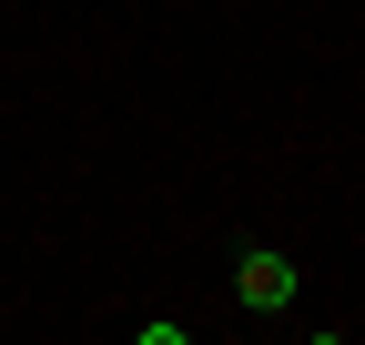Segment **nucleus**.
<instances>
[{
    "mask_svg": "<svg viewBox=\"0 0 365 345\" xmlns=\"http://www.w3.org/2000/svg\"><path fill=\"white\" fill-rule=\"evenodd\" d=\"M234 294H244L254 315H284V305H294V264H284V254H244V274H234Z\"/></svg>",
    "mask_w": 365,
    "mask_h": 345,
    "instance_id": "1",
    "label": "nucleus"
}]
</instances>
